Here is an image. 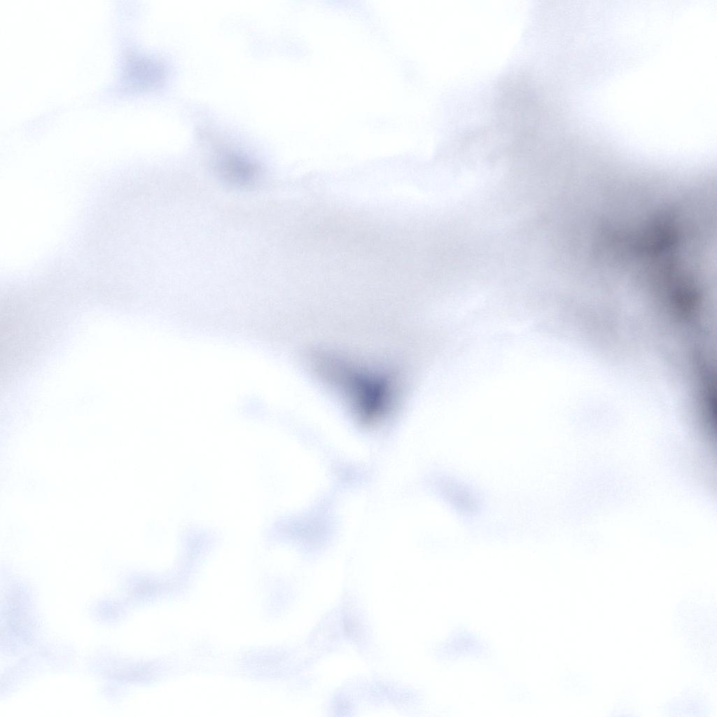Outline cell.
<instances>
[{
    "mask_svg": "<svg viewBox=\"0 0 717 717\" xmlns=\"http://www.w3.org/2000/svg\"><path fill=\"white\" fill-rule=\"evenodd\" d=\"M439 491L448 505L461 514L473 515L481 508V500L477 492L450 475L440 478Z\"/></svg>",
    "mask_w": 717,
    "mask_h": 717,
    "instance_id": "6da1fadb",
    "label": "cell"
}]
</instances>
